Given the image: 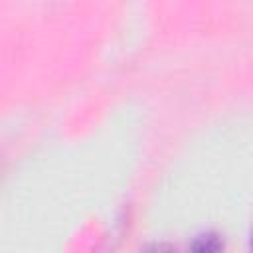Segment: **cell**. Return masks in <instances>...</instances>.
I'll return each mask as SVG.
<instances>
[{
    "label": "cell",
    "mask_w": 253,
    "mask_h": 253,
    "mask_svg": "<svg viewBox=\"0 0 253 253\" xmlns=\"http://www.w3.org/2000/svg\"><path fill=\"white\" fill-rule=\"evenodd\" d=\"M190 253H223V241L217 233H202L194 239Z\"/></svg>",
    "instance_id": "obj_1"
},
{
    "label": "cell",
    "mask_w": 253,
    "mask_h": 253,
    "mask_svg": "<svg viewBox=\"0 0 253 253\" xmlns=\"http://www.w3.org/2000/svg\"><path fill=\"white\" fill-rule=\"evenodd\" d=\"M144 253H178V249L170 243H152L144 249Z\"/></svg>",
    "instance_id": "obj_2"
}]
</instances>
